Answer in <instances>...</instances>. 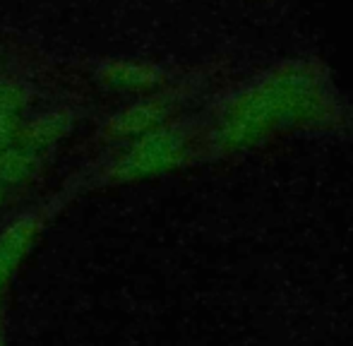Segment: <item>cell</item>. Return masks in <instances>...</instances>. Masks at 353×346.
Instances as JSON below:
<instances>
[{
	"label": "cell",
	"mask_w": 353,
	"mask_h": 346,
	"mask_svg": "<svg viewBox=\"0 0 353 346\" xmlns=\"http://www.w3.org/2000/svg\"><path fill=\"white\" fill-rule=\"evenodd\" d=\"M0 346H8V325L0 320Z\"/></svg>",
	"instance_id": "obj_9"
},
{
	"label": "cell",
	"mask_w": 353,
	"mask_h": 346,
	"mask_svg": "<svg viewBox=\"0 0 353 346\" xmlns=\"http://www.w3.org/2000/svg\"><path fill=\"white\" fill-rule=\"evenodd\" d=\"M163 118V106L159 101H140L123 108L103 128L111 140H137L147 132L157 130Z\"/></svg>",
	"instance_id": "obj_4"
},
{
	"label": "cell",
	"mask_w": 353,
	"mask_h": 346,
	"mask_svg": "<svg viewBox=\"0 0 353 346\" xmlns=\"http://www.w3.org/2000/svg\"><path fill=\"white\" fill-rule=\"evenodd\" d=\"M39 166H41V154H34L19 145L8 147L5 152H0V185L10 187L32 181Z\"/></svg>",
	"instance_id": "obj_6"
},
{
	"label": "cell",
	"mask_w": 353,
	"mask_h": 346,
	"mask_svg": "<svg viewBox=\"0 0 353 346\" xmlns=\"http://www.w3.org/2000/svg\"><path fill=\"white\" fill-rule=\"evenodd\" d=\"M99 80L113 89H144L157 82V72L130 61H111L99 68Z\"/></svg>",
	"instance_id": "obj_5"
},
{
	"label": "cell",
	"mask_w": 353,
	"mask_h": 346,
	"mask_svg": "<svg viewBox=\"0 0 353 346\" xmlns=\"http://www.w3.org/2000/svg\"><path fill=\"white\" fill-rule=\"evenodd\" d=\"M32 101V92L27 85L17 80L0 77V116H14L22 118L24 108Z\"/></svg>",
	"instance_id": "obj_7"
},
{
	"label": "cell",
	"mask_w": 353,
	"mask_h": 346,
	"mask_svg": "<svg viewBox=\"0 0 353 346\" xmlns=\"http://www.w3.org/2000/svg\"><path fill=\"white\" fill-rule=\"evenodd\" d=\"M63 207V200L46 202L41 207L27 210L24 214L14 216L3 231H0V294L8 286L10 276L14 274V269L19 267V262L27 258V253L32 250V245L37 243V238L41 236V231L48 226L51 216Z\"/></svg>",
	"instance_id": "obj_2"
},
{
	"label": "cell",
	"mask_w": 353,
	"mask_h": 346,
	"mask_svg": "<svg viewBox=\"0 0 353 346\" xmlns=\"http://www.w3.org/2000/svg\"><path fill=\"white\" fill-rule=\"evenodd\" d=\"M72 123L74 116L68 108H53V111L34 116L29 121H19L14 145L24 147L34 154H43L53 145H58L63 137H68V132L72 130Z\"/></svg>",
	"instance_id": "obj_3"
},
{
	"label": "cell",
	"mask_w": 353,
	"mask_h": 346,
	"mask_svg": "<svg viewBox=\"0 0 353 346\" xmlns=\"http://www.w3.org/2000/svg\"><path fill=\"white\" fill-rule=\"evenodd\" d=\"M183 152V137L176 130L157 128L132 140V145L103 171V183H128L171 169Z\"/></svg>",
	"instance_id": "obj_1"
},
{
	"label": "cell",
	"mask_w": 353,
	"mask_h": 346,
	"mask_svg": "<svg viewBox=\"0 0 353 346\" xmlns=\"http://www.w3.org/2000/svg\"><path fill=\"white\" fill-rule=\"evenodd\" d=\"M22 118L14 116H0V152H5L8 147L14 145L17 140V128Z\"/></svg>",
	"instance_id": "obj_8"
},
{
	"label": "cell",
	"mask_w": 353,
	"mask_h": 346,
	"mask_svg": "<svg viewBox=\"0 0 353 346\" xmlns=\"http://www.w3.org/2000/svg\"><path fill=\"white\" fill-rule=\"evenodd\" d=\"M3 200H5V185H0V205H3Z\"/></svg>",
	"instance_id": "obj_10"
}]
</instances>
